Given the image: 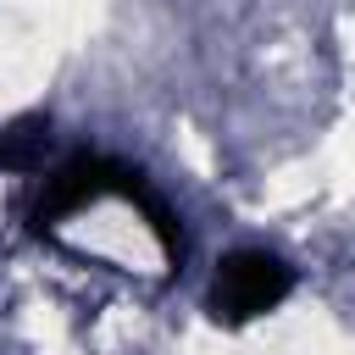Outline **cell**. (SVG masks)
<instances>
[{
  "label": "cell",
  "instance_id": "obj_1",
  "mask_svg": "<svg viewBox=\"0 0 355 355\" xmlns=\"http://www.w3.org/2000/svg\"><path fill=\"white\" fill-rule=\"evenodd\" d=\"M294 288V272L266 255V250H233L222 266H216V283H211V316L227 322V327H244L266 311H277Z\"/></svg>",
  "mask_w": 355,
  "mask_h": 355
},
{
  "label": "cell",
  "instance_id": "obj_2",
  "mask_svg": "<svg viewBox=\"0 0 355 355\" xmlns=\"http://www.w3.org/2000/svg\"><path fill=\"white\" fill-rule=\"evenodd\" d=\"M122 172H128V166H116V161H105V155H72L67 166H55V172L44 178V194H39V205H33V227H55L61 216L83 211L89 200L116 194V189H122Z\"/></svg>",
  "mask_w": 355,
  "mask_h": 355
},
{
  "label": "cell",
  "instance_id": "obj_3",
  "mask_svg": "<svg viewBox=\"0 0 355 355\" xmlns=\"http://www.w3.org/2000/svg\"><path fill=\"white\" fill-rule=\"evenodd\" d=\"M39 150H44V133L39 128H6L0 133V166H28Z\"/></svg>",
  "mask_w": 355,
  "mask_h": 355
}]
</instances>
